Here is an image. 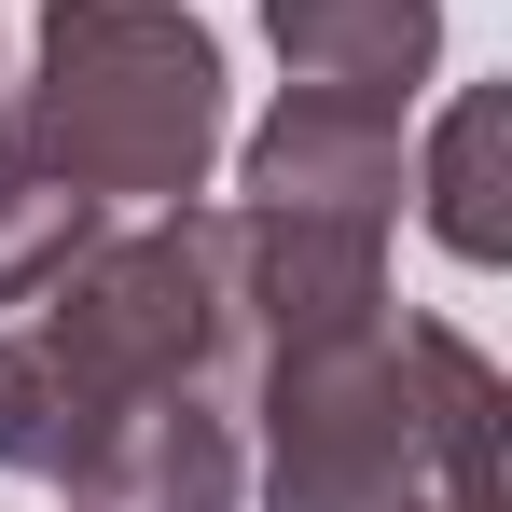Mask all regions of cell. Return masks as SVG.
Here are the masks:
<instances>
[{"label": "cell", "mask_w": 512, "mask_h": 512, "mask_svg": "<svg viewBox=\"0 0 512 512\" xmlns=\"http://www.w3.org/2000/svg\"><path fill=\"white\" fill-rule=\"evenodd\" d=\"M263 42H277L291 84L416 97L443 70V0H263Z\"/></svg>", "instance_id": "obj_7"}, {"label": "cell", "mask_w": 512, "mask_h": 512, "mask_svg": "<svg viewBox=\"0 0 512 512\" xmlns=\"http://www.w3.org/2000/svg\"><path fill=\"white\" fill-rule=\"evenodd\" d=\"M97 222H111L97 194H70V180H28V167H0V319H14V305H42V291H56V263L84 250Z\"/></svg>", "instance_id": "obj_10"}, {"label": "cell", "mask_w": 512, "mask_h": 512, "mask_svg": "<svg viewBox=\"0 0 512 512\" xmlns=\"http://www.w3.org/2000/svg\"><path fill=\"white\" fill-rule=\"evenodd\" d=\"M97 429H111V402L14 319V333H0V471H14V485H70V457H84Z\"/></svg>", "instance_id": "obj_9"}, {"label": "cell", "mask_w": 512, "mask_h": 512, "mask_svg": "<svg viewBox=\"0 0 512 512\" xmlns=\"http://www.w3.org/2000/svg\"><path fill=\"white\" fill-rule=\"evenodd\" d=\"M250 512H499V360L457 319H346L236 374Z\"/></svg>", "instance_id": "obj_1"}, {"label": "cell", "mask_w": 512, "mask_h": 512, "mask_svg": "<svg viewBox=\"0 0 512 512\" xmlns=\"http://www.w3.org/2000/svg\"><path fill=\"white\" fill-rule=\"evenodd\" d=\"M14 319L56 346L111 416L153 402V388H222V305H208V263H194V208L97 222L84 250L56 263V291L14 305Z\"/></svg>", "instance_id": "obj_3"}, {"label": "cell", "mask_w": 512, "mask_h": 512, "mask_svg": "<svg viewBox=\"0 0 512 512\" xmlns=\"http://www.w3.org/2000/svg\"><path fill=\"white\" fill-rule=\"evenodd\" d=\"M402 194L429 208V236H443L457 263H512V97L499 84H457L443 125L416 139Z\"/></svg>", "instance_id": "obj_8"}, {"label": "cell", "mask_w": 512, "mask_h": 512, "mask_svg": "<svg viewBox=\"0 0 512 512\" xmlns=\"http://www.w3.org/2000/svg\"><path fill=\"white\" fill-rule=\"evenodd\" d=\"M194 263L222 305V388L277 346H319L388 305V222H346V208H250V194L194 208Z\"/></svg>", "instance_id": "obj_4"}, {"label": "cell", "mask_w": 512, "mask_h": 512, "mask_svg": "<svg viewBox=\"0 0 512 512\" xmlns=\"http://www.w3.org/2000/svg\"><path fill=\"white\" fill-rule=\"evenodd\" d=\"M402 97H346V84H277L250 139H236V194L250 208H346V222H388L402 208Z\"/></svg>", "instance_id": "obj_5"}, {"label": "cell", "mask_w": 512, "mask_h": 512, "mask_svg": "<svg viewBox=\"0 0 512 512\" xmlns=\"http://www.w3.org/2000/svg\"><path fill=\"white\" fill-rule=\"evenodd\" d=\"M70 512H250V429L236 388H153L70 457Z\"/></svg>", "instance_id": "obj_6"}, {"label": "cell", "mask_w": 512, "mask_h": 512, "mask_svg": "<svg viewBox=\"0 0 512 512\" xmlns=\"http://www.w3.org/2000/svg\"><path fill=\"white\" fill-rule=\"evenodd\" d=\"M0 167L97 208H194L222 167V28L194 0H42L0 70Z\"/></svg>", "instance_id": "obj_2"}]
</instances>
